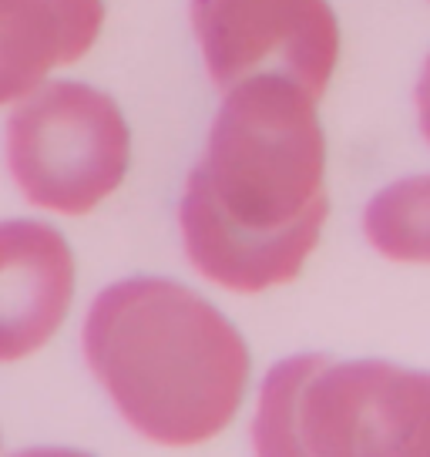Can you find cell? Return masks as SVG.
<instances>
[{
  "mask_svg": "<svg viewBox=\"0 0 430 457\" xmlns=\"http://www.w3.org/2000/svg\"><path fill=\"white\" fill-rule=\"evenodd\" d=\"M192 30L219 91L252 74H286L323 98L340 61L327 0H192Z\"/></svg>",
  "mask_w": 430,
  "mask_h": 457,
  "instance_id": "5b68a950",
  "label": "cell"
},
{
  "mask_svg": "<svg viewBox=\"0 0 430 457\" xmlns=\"http://www.w3.org/2000/svg\"><path fill=\"white\" fill-rule=\"evenodd\" d=\"M363 232L384 259L430 262V175L380 188L363 212Z\"/></svg>",
  "mask_w": 430,
  "mask_h": 457,
  "instance_id": "9c48e42d",
  "label": "cell"
},
{
  "mask_svg": "<svg viewBox=\"0 0 430 457\" xmlns=\"http://www.w3.org/2000/svg\"><path fill=\"white\" fill-rule=\"evenodd\" d=\"M0 444H4V437H0Z\"/></svg>",
  "mask_w": 430,
  "mask_h": 457,
  "instance_id": "8fae6325",
  "label": "cell"
},
{
  "mask_svg": "<svg viewBox=\"0 0 430 457\" xmlns=\"http://www.w3.org/2000/svg\"><path fill=\"white\" fill-rule=\"evenodd\" d=\"M327 212L330 202L310 209L293 226L245 228L215 205L195 169L182 192L178 226L186 256L205 279L232 293H262L300 276L323 236Z\"/></svg>",
  "mask_w": 430,
  "mask_h": 457,
  "instance_id": "8992f818",
  "label": "cell"
},
{
  "mask_svg": "<svg viewBox=\"0 0 430 457\" xmlns=\"http://www.w3.org/2000/svg\"><path fill=\"white\" fill-rule=\"evenodd\" d=\"M316 101L286 74H252L222 91L199 175L232 222L283 228L327 202Z\"/></svg>",
  "mask_w": 430,
  "mask_h": 457,
  "instance_id": "3957f363",
  "label": "cell"
},
{
  "mask_svg": "<svg viewBox=\"0 0 430 457\" xmlns=\"http://www.w3.org/2000/svg\"><path fill=\"white\" fill-rule=\"evenodd\" d=\"M85 360L118 414L169 447L212 441L239 414L249 346L212 303L172 279H121L85 320Z\"/></svg>",
  "mask_w": 430,
  "mask_h": 457,
  "instance_id": "6da1fadb",
  "label": "cell"
},
{
  "mask_svg": "<svg viewBox=\"0 0 430 457\" xmlns=\"http://www.w3.org/2000/svg\"><path fill=\"white\" fill-rule=\"evenodd\" d=\"M252 444L269 457H430V370L289 357L262 380Z\"/></svg>",
  "mask_w": 430,
  "mask_h": 457,
  "instance_id": "7a4b0ae2",
  "label": "cell"
},
{
  "mask_svg": "<svg viewBox=\"0 0 430 457\" xmlns=\"http://www.w3.org/2000/svg\"><path fill=\"white\" fill-rule=\"evenodd\" d=\"M104 0H0V104H17L54 68L95 47Z\"/></svg>",
  "mask_w": 430,
  "mask_h": 457,
  "instance_id": "ba28073f",
  "label": "cell"
},
{
  "mask_svg": "<svg viewBox=\"0 0 430 457\" xmlns=\"http://www.w3.org/2000/svg\"><path fill=\"white\" fill-rule=\"evenodd\" d=\"M131 129L112 95L81 81H44L7 118V165L24 199L85 215L128 175Z\"/></svg>",
  "mask_w": 430,
  "mask_h": 457,
  "instance_id": "277c9868",
  "label": "cell"
},
{
  "mask_svg": "<svg viewBox=\"0 0 430 457\" xmlns=\"http://www.w3.org/2000/svg\"><path fill=\"white\" fill-rule=\"evenodd\" d=\"M414 101H417V121H420V131H424V138H427V145H430V57H427V64H424V71H420V78H417Z\"/></svg>",
  "mask_w": 430,
  "mask_h": 457,
  "instance_id": "30bf717a",
  "label": "cell"
},
{
  "mask_svg": "<svg viewBox=\"0 0 430 457\" xmlns=\"http://www.w3.org/2000/svg\"><path fill=\"white\" fill-rule=\"evenodd\" d=\"M74 300V256L47 222H0V363L37 353Z\"/></svg>",
  "mask_w": 430,
  "mask_h": 457,
  "instance_id": "52a82bcc",
  "label": "cell"
}]
</instances>
